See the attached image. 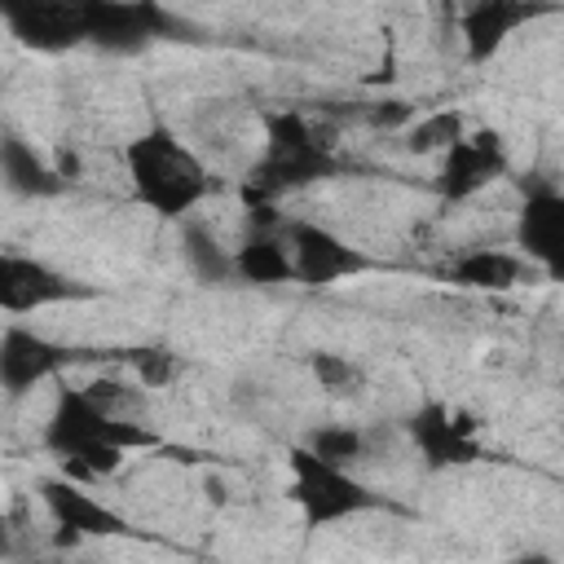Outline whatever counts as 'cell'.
Segmentation results:
<instances>
[{
    "instance_id": "cell-4",
    "label": "cell",
    "mask_w": 564,
    "mask_h": 564,
    "mask_svg": "<svg viewBox=\"0 0 564 564\" xmlns=\"http://www.w3.org/2000/svg\"><path fill=\"white\" fill-rule=\"evenodd\" d=\"M286 471H291L286 498L300 507V516H304L308 529H326V524H339V520H352V516L392 507L361 476H352V467L330 463V458H317L304 441L286 449Z\"/></svg>"
},
{
    "instance_id": "cell-7",
    "label": "cell",
    "mask_w": 564,
    "mask_h": 564,
    "mask_svg": "<svg viewBox=\"0 0 564 564\" xmlns=\"http://www.w3.org/2000/svg\"><path fill=\"white\" fill-rule=\"evenodd\" d=\"M0 22L31 53L88 44V0H0Z\"/></svg>"
},
{
    "instance_id": "cell-10",
    "label": "cell",
    "mask_w": 564,
    "mask_h": 564,
    "mask_svg": "<svg viewBox=\"0 0 564 564\" xmlns=\"http://www.w3.org/2000/svg\"><path fill=\"white\" fill-rule=\"evenodd\" d=\"M507 145L494 128L480 132H463L454 145L441 150V172H436V194L445 203H467L471 194H480L485 185H494L498 176H507Z\"/></svg>"
},
{
    "instance_id": "cell-13",
    "label": "cell",
    "mask_w": 564,
    "mask_h": 564,
    "mask_svg": "<svg viewBox=\"0 0 564 564\" xmlns=\"http://www.w3.org/2000/svg\"><path fill=\"white\" fill-rule=\"evenodd\" d=\"M40 502L53 516V524L66 529L70 538H119V533H128V520L115 507H106L101 498L84 494L70 476H44L40 480Z\"/></svg>"
},
{
    "instance_id": "cell-16",
    "label": "cell",
    "mask_w": 564,
    "mask_h": 564,
    "mask_svg": "<svg viewBox=\"0 0 564 564\" xmlns=\"http://www.w3.org/2000/svg\"><path fill=\"white\" fill-rule=\"evenodd\" d=\"M0 185L18 198H53V194L66 189L53 159L40 154L26 137H13V132L0 137Z\"/></svg>"
},
{
    "instance_id": "cell-23",
    "label": "cell",
    "mask_w": 564,
    "mask_h": 564,
    "mask_svg": "<svg viewBox=\"0 0 564 564\" xmlns=\"http://www.w3.org/2000/svg\"><path fill=\"white\" fill-rule=\"evenodd\" d=\"M463 4H471V0H463Z\"/></svg>"
},
{
    "instance_id": "cell-15",
    "label": "cell",
    "mask_w": 564,
    "mask_h": 564,
    "mask_svg": "<svg viewBox=\"0 0 564 564\" xmlns=\"http://www.w3.org/2000/svg\"><path fill=\"white\" fill-rule=\"evenodd\" d=\"M234 282H251V286L295 282L291 278V251H286V238H282V220L247 229V238L234 247Z\"/></svg>"
},
{
    "instance_id": "cell-1",
    "label": "cell",
    "mask_w": 564,
    "mask_h": 564,
    "mask_svg": "<svg viewBox=\"0 0 564 564\" xmlns=\"http://www.w3.org/2000/svg\"><path fill=\"white\" fill-rule=\"evenodd\" d=\"M163 436L141 423L110 414L84 388H57L44 423V449L66 463V476H115L132 449H159Z\"/></svg>"
},
{
    "instance_id": "cell-11",
    "label": "cell",
    "mask_w": 564,
    "mask_h": 564,
    "mask_svg": "<svg viewBox=\"0 0 564 564\" xmlns=\"http://www.w3.org/2000/svg\"><path fill=\"white\" fill-rule=\"evenodd\" d=\"M75 361V348L31 330V326H9L0 335V388L9 397H26L31 388L57 379Z\"/></svg>"
},
{
    "instance_id": "cell-2",
    "label": "cell",
    "mask_w": 564,
    "mask_h": 564,
    "mask_svg": "<svg viewBox=\"0 0 564 564\" xmlns=\"http://www.w3.org/2000/svg\"><path fill=\"white\" fill-rule=\"evenodd\" d=\"M123 176L132 185V198L159 220H185L216 194L212 167L163 119H154L123 145Z\"/></svg>"
},
{
    "instance_id": "cell-5",
    "label": "cell",
    "mask_w": 564,
    "mask_h": 564,
    "mask_svg": "<svg viewBox=\"0 0 564 564\" xmlns=\"http://www.w3.org/2000/svg\"><path fill=\"white\" fill-rule=\"evenodd\" d=\"M282 238L291 251V278L300 286H335L344 278H357L366 269H375V260L352 247L348 238H339L330 225L317 220H282Z\"/></svg>"
},
{
    "instance_id": "cell-3",
    "label": "cell",
    "mask_w": 564,
    "mask_h": 564,
    "mask_svg": "<svg viewBox=\"0 0 564 564\" xmlns=\"http://www.w3.org/2000/svg\"><path fill=\"white\" fill-rule=\"evenodd\" d=\"M339 172L335 150L308 128L300 110H269L264 115V150L242 181V203H278L295 189H308Z\"/></svg>"
},
{
    "instance_id": "cell-14",
    "label": "cell",
    "mask_w": 564,
    "mask_h": 564,
    "mask_svg": "<svg viewBox=\"0 0 564 564\" xmlns=\"http://www.w3.org/2000/svg\"><path fill=\"white\" fill-rule=\"evenodd\" d=\"M516 247L529 264H542L546 273H560V264H564V194L560 189L542 185L520 203Z\"/></svg>"
},
{
    "instance_id": "cell-17",
    "label": "cell",
    "mask_w": 564,
    "mask_h": 564,
    "mask_svg": "<svg viewBox=\"0 0 564 564\" xmlns=\"http://www.w3.org/2000/svg\"><path fill=\"white\" fill-rule=\"evenodd\" d=\"M524 273H529V260L502 247H476L449 264V282L471 286V291H511Z\"/></svg>"
},
{
    "instance_id": "cell-6",
    "label": "cell",
    "mask_w": 564,
    "mask_h": 564,
    "mask_svg": "<svg viewBox=\"0 0 564 564\" xmlns=\"http://www.w3.org/2000/svg\"><path fill=\"white\" fill-rule=\"evenodd\" d=\"M405 436L414 441L419 458L427 471H454V467H476L485 458V441L476 436V423L445 405V401H423L405 414Z\"/></svg>"
},
{
    "instance_id": "cell-21",
    "label": "cell",
    "mask_w": 564,
    "mask_h": 564,
    "mask_svg": "<svg viewBox=\"0 0 564 564\" xmlns=\"http://www.w3.org/2000/svg\"><path fill=\"white\" fill-rule=\"evenodd\" d=\"M308 370H313L317 388H326V392H335V397L361 392V383H366V370H361L352 357H344V352H330V348H317V352H308Z\"/></svg>"
},
{
    "instance_id": "cell-18",
    "label": "cell",
    "mask_w": 564,
    "mask_h": 564,
    "mask_svg": "<svg viewBox=\"0 0 564 564\" xmlns=\"http://www.w3.org/2000/svg\"><path fill=\"white\" fill-rule=\"evenodd\" d=\"M181 256L198 282H207V286L234 282V247H225L207 225H194L189 216L181 225Z\"/></svg>"
},
{
    "instance_id": "cell-20",
    "label": "cell",
    "mask_w": 564,
    "mask_h": 564,
    "mask_svg": "<svg viewBox=\"0 0 564 564\" xmlns=\"http://www.w3.org/2000/svg\"><path fill=\"white\" fill-rule=\"evenodd\" d=\"M463 132H467L463 110H432V115H423V119L405 132V150H410V154H441V150L454 145Z\"/></svg>"
},
{
    "instance_id": "cell-19",
    "label": "cell",
    "mask_w": 564,
    "mask_h": 564,
    "mask_svg": "<svg viewBox=\"0 0 564 564\" xmlns=\"http://www.w3.org/2000/svg\"><path fill=\"white\" fill-rule=\"evenodd\" d=\"M304 445H308L317 458H330V463L352 467V463L366 458L370 436H366V427H357V423H330V427H313V432L304 436Z\"/></svg>"
},
{
    "instance_id": "cell-22",
    "label": "cell",
    "mask_w": 564,
    "mask_h": 564,
    "mask_svg": "<svg viewBox=\"0 0 564 564\" xmlns=\"http://www.w3.org/2000/svg\"><path fill=\"white\" fill-rule=\"evenodd\" d=\"M128 361H132V370H137V379H141L145 388H167V383L181 375V361H176V352H167V348H132Z\"/></svg>"
},
{
    "instance_id": "cell-12",
    "label": "cell",
    "mask_w": 564,
    "mask_h": 564,
    "mask_svg": "<svg viewBox=\"0 0 564 564\" xmlns=\"http://www.w3.org/2000/svg\"><path fill=\"white\" fill-rule=\"evenodd\" d=\"M555 13L551 0H471L458 13V31H463V53L467 62H494V53H502V44L533 18Z\"/></svg>"
},
{
    "instance_id": "cell-9",
    "label": "cell",
    "mask_w": 564,
    "mask_h": 564,
    "mask_svg": "<svg viewBox=\"0 0 564 564\" xmlns=\"http://www.w3.org/2000/svg\"><path fill=\"white\" fill-rule=\"evenodd\" d=\"M172 31V13L159 0H88V44L115 57L141 53Z\"/></svg>"
},
{
    "instance_id": "cell-8",
    "label": "cell",
    "mask_w": 564,
    "mask_h": 564,
    "mask_svg": "<svg viewBox=\"0 0 564 564\" xmlns=\"http://www.w3.org/2000/svg\"><path fill=\"white\" fill-rule=\"evenodd\" d=\"M93 291L75 278H66L62 269H53L40 256L26 251H9L0 247V308L22 317V313H40V308H57L70 300H88Z\"/></svg>"
}]
</instances>
